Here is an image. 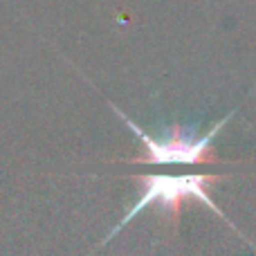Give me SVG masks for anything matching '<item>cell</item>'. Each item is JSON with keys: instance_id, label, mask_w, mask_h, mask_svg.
I'll return each mask as SVG.
<instances>
[{"instance_id": "7a4b0ae2", "label": "cell", "mask_w": 256, "mask_h": 256, "mask_svg": "<svg viewBox=\"0 0 256 256\" xmlns=\"http://www.w3.org/2000/svg\"><path fill=\"white\" fill-rule=\"evenodd\" d=\"M112 110L120 115V120L135 132V137L140 140V144L144 146V153L140 158H132V164H212L218 162L214 155L212 146L216 135L227 126V122L234 117V110H230L220 122H216V126L209 128L207 132L198 135L194 128H184L182 124H171V128L162 132V135H148L140 124L130 120L128 115L120 110L117 106H112Z\"/></svg>"}, {"instance_id": "6da1fadb", "label": "cell", "mask_w": 256, "mask_h": 256, "mask_svg": "<svg viewBox=\"0 0 256 256\" xmlns=\"http://www.w3.org/2000/svg\"><path fill=\"white\" fill-rule=\"evenodd\" d=\"M135 180L140 182V196H137V200L130 204V209H128L124 216H122V220L108 232L106 238L94 248V252L102 250L106 243H110L126 225H130L142 212H146V209H150V207L158 209L164 216V220H166L173 230H178L182 207L189 202H200L207 209H212L218 218H222L236 234H240V230H236L234 222L220 212V207H218L212 200V196H209L212 186L220 180V176H207V173H150V176H137Z\"/></svg>"}]
</instances>
